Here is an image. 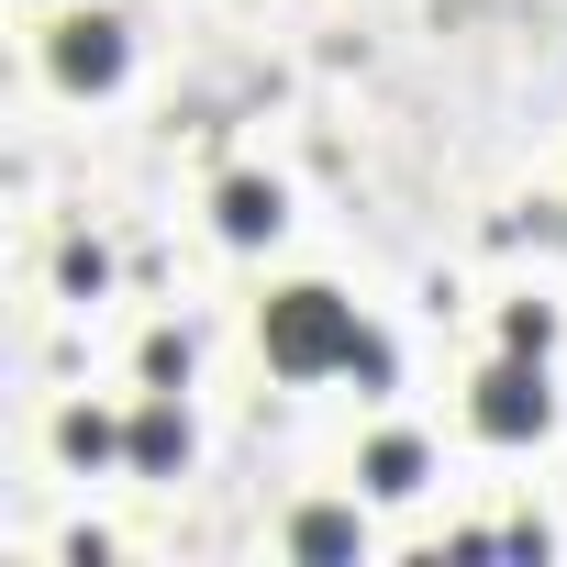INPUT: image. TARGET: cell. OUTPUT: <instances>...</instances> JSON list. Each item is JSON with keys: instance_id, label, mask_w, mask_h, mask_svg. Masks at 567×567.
<instances>
[{"instance_id": "1", "label": "cell", "mask_w": 567, "mask_h": 567, "mask_svg": "<svg viewBox=\"0 0 567 567\" xmlns=\"http://www.w3.org/2000/svg\"><path fill=\"white\" fill-rule=\"evenodd\" d=\"M256 334H267V368H278V379H323V368L390 379L379 334H357V301H334V290H278Z\"/></svg>"}, {"instance_id": "2", "label": "cell", "mask_w": 567, "mask_h": 567, "mask_svg": "<svg viewBox=\"0 0 567 567\" xmlns=\"http://www.w3.org/2000/svg\"><path fill=\"white\" fill-rule=\"evenodd\" d=\"M545 357H501L489 379H478V401H467V423L489 434V445H523V434H545Z\"/></svg>"}, {"instance_id": "3", "label": "cell", "mask_w": 567, "mask_h": 567, "mask_svg": "<svg viewBox=\"0 0 567 567\" xmlns=\"http://www.w3.org/2000/svg\"><path fill=\"white\" fill-rule=\"evenodd\" d=\"M45 56H56L68 90H112V79H123V23H112V12H79V23H56Z\"/></svg>"}, {"instance_id": "4", "label": "cell", "mask_w": 567, "mask_h": 567, "mask_svg": "<svg viewBox=\"0 0 567 567\" xmlns=\"http://www.w3.org/2000/svg\"><path fill=\"white\" fill-rule=\"evenodd\" d=\"M212 212H223V234H234V245H267L278 223H290V200H278L267 178H223V200H212Z\"/></svg>"}, {"instance_id": "5", "label": "cell", "mask_w": 567, "mask_h": 567, "mask_svg": "<svg viewBox=\"0 0 567 567\" xmlns=\"http://www.w3.org/2000/svg\"><path fill=\"white\" fill-rule=\"evenodd\" d=\"M123 456H134L145 478H167V467L189 456V423H178V401H145V412H134V434H123Z\"/></svg>"}, {"instance_id": "6", "label": "cell", "mask_w": 567, "mask_h": 567, "mask_svg": "<svg viewBox=\"0 0 567 567\" xmlns=\"http://www.w3.org/2000/svg\"><path fill=\"white\" fill-rule=\"evenodd\" d=\"M290 545H301L312 567H334V556H357V512H334V501H323V512H301V523H290Z\"/></svg>"}, {"instance_id": "7", "label": "cell", "mask_w": 567, "mask_h": 567, "mask_svg": "<svg viewBox=\"0 0 567 567\" xmlns=\"http://www.w3.org/2000/svg\"><path fill=\"white\" fill-rule=\"evenodd\" d=\"M368 489H390V501L423 489V445H412V434H379V445H368Z\"/></svg>"}, {"instance_id": "8", "label": "cell", "mask_w": 567, "mask_h": 567, "mask_svg": "<svg viewBox=\"0 0 567 567\" xmlns=\"http://www.w3.org/2000/svg\"><path fill=\"white\" fill-rule=\"evenodd\" d=\"M112 445H123V434H112V423H101V412H68V456H79V467H101V456H112Z\"/></svg>"}, {"instance_id": "9", "label": "cell", "mask_w": 567, "mask_h": 567, "mask_svg": "<svg viewBox=\"0 0 567 567\" xmlns=\"http://www.w3.org/2000/svg\"><path fill=\"white\" fill-rule=\"evenodd\" d=\"M145 379H156V390H178V379H189V346H178V334H156V346H145Z\"/></svg>"}]
</instances>
